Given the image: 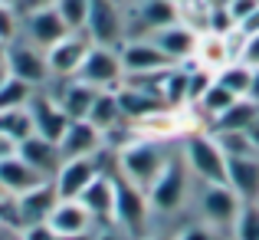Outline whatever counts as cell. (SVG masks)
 I'll return each mask as SVG.
<instances>
[{"mask_svg":"<svg viewBox=\"0 0 259 240\" xmlns=\"http://www.w3.org/2000/svg\"><path fill=\"white\" fill-rule=\"evenodd\" d=\"M89 46H92V40H89L85 30L69 33V37H63L56 46H50V50H46L50 76L53 79H76V73H79V66H82Z\"/></svg>","mask_w":259,"mask_h":240,"instance_id":"cell-12","label":"cell"},{"mask_svg":"<svg viewBox=\"0 0 259 240\" xmlns=\"http://www.w3.org/2000/svg\"><path fill=\"white\" fill-rule=\"evenodd\" d=\"M59 204V191L53 181L36 184L33 191H23L20 197H13V214H17V230L30 227V224H46L50 214Z\"/></svg>","mask_w":259,"mask_h":240,"instance_id":"cell-13","label":"cell"},{"mask_svg":"<svg viewBox=\"0 0 259 240\" xmlns=\"http://www.w3.org/2000/svg\"><path fill=\"white\" fill-rule=\"evenodd\" d=\"M63 86L56 89V102L63 106V112L69 115L72 122L76 119H89V112H92V102H95V95L102 92V89H95V86H89V82L82 79H59Z\"/></svg>","mask_w":259,"mask_h":240,"instance_id":"cell-22","label":"cell"},{"mask_svg":"<svg viewBox=\"0 0 259 240\" xmlns=\"http://www.w3.org/2000/svg\"><path fill=\"white\" fill-rule=\"evenodd\" d=\"M151 214L154 211L145 191L115 175V227H121L132 240H145Z\"/></svg>","mask_w":259,"mask_h":240,"instance_id":"cell-3","label":"cell"},{"mask_svg":"<svg viewBox=\"0 0 259 240\" xmlns=\"http://www.w3.org/2000/svg\"><path fill=\"white\" fill-rule=\"evenodd\" d=\"M217 139V145L223 148L227 158H249V155H259V148L253 145L249 132H210Z\"/></svg>","mask_w":259,"mask_h":240,"instance_id":"cell-30","label":"cell"},{"mask_svg":"<svg viewBox=\"0 0 259 240\" xmlns=\"http://www.w3.org/2000/svg\"><path fill=\"white\" fill-rule=\"evenodd\" d=\"M217 82H220V86H227L233 95L246 99L249 82H253V66H249V63H243V59H233V63H227L220 73H217Z\"/></svg>","mask_w":259,"mask_h":240,"instance_id":"cell-27","label":"cell"},{"mask_svg":"<svg viewBox=\"0 0 259 240\" xmlns=\"http://www.w3.org/2000/svg\"><path fill=\"white\" fill-rule=\"evenodd\" d=\"M95 240H132V237L112 224V227H95Z\"/></svg>","mask_w":259,"mask_h":240,"instance_id":"cell-39","label":"cell"},{"mask_svg":"<svg viewBox=\"0 0 259 240\" xmlns=\"http://www.w3.org/2000/svg\"><path fill=\"white\" fill-rule=\"evenodd\" d=\"M7 46H10V43H7V40H4V37H0V59H4V56H7Z\"/></svg>","mask_w":259,"mask_h":240,"instance_id":"cell-45","label":"cell"},{"mask_svg":"<svg viewBox=\"0 0 259 240\" xmlns=\"http://www.w3.org/2000/svg\"><path fill=\"white\" fill-rule=\"evenodd\" d=\"M240 59H243V63H249V66H259V33H256V37H249L246 43H243Z\"/></svg>","mask_w":259,"mask_h":240,"instance_id":"cell-38","label":"cell"},{"mask_svg":"<svg viewBox=\"0 0 259 240\" xmlns=\"http://www.w3.org/2000/svg\"><path fill=\"white\" fill-rule=\"evenodd\" d=\"M59 240H95V230H85V234H69V237H59Z\"/></svg>","mask_w":259,"mask_h":240,"instance_id":"cell-42","label":"cell"},{"mask_svg":"<svg viewBox=\"0 0 259 240\" xmlns=\"http://www.w3.org/2000/svg\"><path fill=\"white\" fill-rule=\"evenodd\" d=\"M197 208L203 214V224H210L213 230H230L233 234V224L243 211V201L230 184H203L200 197H197Z\"/></svg>","mask_w":259,"mask_h":240,"instance_id":"cell-5","label":"cell"},{"mask_svg":"<svg viewBox=\"0 0 259 240\" xmlns=\"http://www.w3.org/2000/svg\"><path fill=\"white\" fill-rule=\"evenodd\" d=\"M46 224L53 227V234H56V237H69V234H85V230H95L92 214H89L79 201H59L56 211L50 214V221H46Z\"/></svg>","mask_w":259,"mask_h":240,"instance_id":"cell-24","label":"cell"},{"mask_svg":"<svg viewBox=\"0 0 259 240\" xmlns=\"http://www.w3.org/2000/svg\"><path fill=\"white\" fill-rule=\"evenodd\" d=\"M85 33L99 46H115L118 50L128 40L125 33V7L115 0H92V10L85 20Z\"/></svg>","mask_w":259,"mask_h":240,"instance_id":"cell-7","label":"cell"},{"mask_svg":"<svg viewBox=\"0 0 259 240\" xmlns=\"http://www.w3.org/2000/svg\"><path fill=\"white\" fill-rule=\"evenodd\" d=\"M233 46H230V37H220V33H200L197 40V53L190 63L200 66V70H210V73H220L227 63H233Z\"/></svg>","mask_w":259,"mask_h":240,"instance_id":"cell-23","label":"cell"},{"mask_svg":"<svg viewBox=\"0 0 259 240\" xmlns=\"http://www.w3.org/2000/svg\"><path fill=\"white\" fill-rule=\"evenodd\" d=\"M145 240H177V237H171V234H148Z\"/></svg>","mask_w":259,"mask_h":240,"instance_id":"cell-44","label":"cell"},{"mask_svg":"<svg viewBox=\"0 0 259 240\" xmlns=\"http://www.w3.org/2000/svg\"><path fill=\"white\" fill-rule=\"evenodd\" d=\"M115 4H121V7H132V4H135V0H115Z\"/></svg>","mask_w":259,"mask_h":240,"instance_id":"cell-47","label":"cell"},{"mask_svg":"<svg viewBox=\"0 0 259 240\" xmlns=\"http://www.w3.org/2000/svg\"><path fill=\"white\" fill-rule=\"evenodd\" d=\"M184 164L200 184H227V155L207 128L184 135Z\"/></svg>","mask_w":259,"mask_h":240,"instance_id":"cell-2","label":"cell"},{"mask_svg":"<svg viewBox=\"0 0 259 240\" xmlns=\"http://www.w3.org/2000/svg\"><path fill=\"white\" fill-rule=\"evenodd\" d=\"M118 56H121V66H125V76H151V73H164L171 66H177L167 59V53L151 37L125 40L118 46Z\"/></svg>","mask_w":259,"mask_h":240,"instance_id":"cell-9","label":"cell"},{"mask_svg":"<svg viewBox=\"0 0 259 240\" xmlns=\"http://www.w3.org/2000/svg\"><path fill=\"white\" fill-rule=\"evenodd\" d=\"M177 240H220V230H213L210 224H190L177 234Z\"/></svg>","mask_w":259,"mask_h":240,"instance_id":"cell-35","label":"cell"},{"mask_svg":"<svg viewBox=\"0 0 259 240\" xmlns=\"http://www.w3.org/2000/svg\"><path fill=\"white\" fill-rule=\"evenodd\" d=\"M7 70H10V76L30 82L33 89H43L46 82H53L50 76V63H46V50H39V46L26 43L23 37H17L10 46H7Z\"/></svg>","mask_w":259,"mask_h":240,"instance_id":"cell-8","label":"cell"},{"mask_svg":"<svg viewBox=\"0 0 259 240\" xmlns=\"http://www.w3.org/2000/svg\"><path fill=\"white\" fill-rule=\"evenodd\" d=\"M227 184L240 194L243 204H259V155L227 158Z\"/></svg>","mask_w":259,"mask_h":240,"instance_id":"cell-20","label":"cell"},{"mask_svg":"<svg viewBox=\"0 0 259 240\" xmlns=\"http://www.w3.org/2000/svg\"><path fill=\"white\" fill-rule=\"evenodd\" d=\"M26 109H30V119H33V132H36L39 139H50V142L59 145V139L66 135V128H69L72 119L63 112V106L56 102V95L36 89Z\"/></svg>","mask_w":259,"mask_h":240,"instance_id":"cell-11","label":"cell"},{"mask_svg":"<svg viewBox=\"0 0 259 240\" xmlns=\"http://www.w3.org/2000/svg\"><path fill=\"white\" fill-rule=\"evenodd\" d=\"M43 181H53V178H43L36 168H30V164L20 158V155L0 158V188H4L7 197H20L23 191H33Z\"/></svg>","mask_w":259,"mask_h":240,"instance_id":"cell-19","label":"cell"},{"mask_svg":"<svg viewBox=\"0 0 259 240\" xmlns=\"http://www.w3.org/2000/svg\"><path fill=\"white\" fill-rule=\"evenodd\" d=\"M17 240H59V237L53 234L50 224H30V227L17 230Z\"/></svg>","mask_w":259,"mask_h":240,"instance_id":"cell-36","label":"cell"},{"mask_svg":"<svg viewBox=\"0 0 259 240\" xmlns=\"http://www.w3.org/2000/svg\"><path fill=\"white\" fill-rule=\"evenodd\" d=\"M233 240H259V204H243L233 224Z\"/></svg>","mask_w":259,"mask_h":240,"instance_id":"cell-33","label":"cell"},{"mask_svg":"<svg viewBox=\"0 0 259 240\" xmlns=\"http://www.w3.org/2000/svg\"><path fill=\"white\" fill-rule=\"evenodd\" d=\"M69 26H66V20L56 13V7H39V10H26L20 13V37L26 40V43L39 46V50H50V46H56L63 37H69Z\"/></svg>","mask_w":259,"mask_h":240,"instance_id":"cell-10","label":"cell"},{"mask_svg":"<svg viewBox=\"0 0 259 240\" xmlns=\"http://www.w3.org/2000/svg\"><path fill=\"white\" fill-rule=\"evenodd\" d=\"M85 122H92V125L99 128L102 135H105L108 128H115V125H121V122H125V115H121V106H118V95H115V89H102V92L95 95L92 112H89V119H85Z\"/></svg>","mask_w":259,"mask_h":240,"instance_id":"cell-26","label":"cell"},{"mask_svg":"<svg viewBox=\"0 0 259 240\" xmlns=\"http://www.w3.org/2000/svg\"><path fill=\"white\" fill-rule=\"evenodd\" d=\"M89 10H92V0H56V13L66 20V26H69L72 33L85 30Z\"/></svg>","mask_w":259,"mask_h":240,"instance_id":"cell-31","label":"cell"},{"mask_svg":"<svg viewBox=\"0 0 259 240\" xmlns=\"http://www.w3.org/2000/svg\"><path fill=\"white\" fill-rule=\"evenodd\" d=\"M105 148V139L102 132L85 119H76L69 122L66 135L59 139V152H63V161L66 158H95V155Z\"/></svg>","mask_w":259,"mask_h":240,"instance_id":"cell-16","label":"cell"},{"mask_svg":"<svg viewBox=\"0 0 259 240\" xmlns=\"http://www.w3.org/2000/svg\"><path fill=\"white\" fill-rule=\"evenodd\" d=\"M79 204L92 214L95 227H112L115 224V175L102 171L82 194H79Z\"/></svg>","mask_w":259,"mask_h":240,"instance_id":"cell-15","label":"cell"},{"mask_svg":"<svg viewBox=\"0 0 259 240\" xmlns=\"http://www.w3.org/2000/svg\"><path fill=\"white\" fill-rule=\"evenodd\" d=\"M0 135H7V139H13L20 145V142H26L33 132V119H30V109H10V112H0Z\"/></svg>","mask_w":259,"mask_h":240,"instance_id":"cell-28","label":"cell"},{"mask_svg":"<svg viewBox=\"0 0 259 240\" xmlns=\"http://www.w3.org/2000/svg\"><path fill=\"white\" fill-rule=\"evenodd\" d=\"M0 194H4V188H0Z\"/></svg>","mask_w":259,"mask_h":240,"instance_id":"cell-48","label":"cell"},{"mask_svg":"<svg viewBox=\"0 0 259 240\" xmlns=\"http://www.w3.org/2000/svg\"><path fill=\"white\" fill-rule=\"evenodd\" d=\"M187 70H190V82H187V106H197V102L207 95V89L217 82V73H210V70H200V66H194V63H187Z\"/></svg>","mask_w":259,"mask_h":240,"instance_id":"cell-32","label":"cell"},{"mask_svg":"<svg viewBox=\"0 0 259 240\" xmlns=\"http://www.w3.org/2000/svg\"><path fill=\"white\" fill-rule=\"evenodd\" d=\"M17 155L30 164V168H36L43 178H56L59 164H63V152H59V145L50 142V139H39V135H30L26 142H20Z\"/></svg>","mask_w":259,"mask_h":240,"instance_id":"cell-21","label":"cell"},{"mask_svg":"<svg viewBox=\"0 0 259 240\" xmlns=\"http://www.w3.org/2000/svg\"><path fill=\"white\" fill-rule=\"evenodd\" d=\"M10 79V70H7V59H0V86Z\"/></svg>","mask_w":259,"mask_h":240,"instance_id":"cell-43","label":"cell"},{"mask_svg":"<svg viewBox=\"0 0 259 240\" xmlns=\"http://www.w3.org/2000/svg\"><path fill=\"white\" fill-rule=\"evenodd\" d=\"M39 7H56V0H23V4H20V13H26V10H39Z\"/></svg>","mask_w":259,"mask_h":240,"instance_id":"cell-41","label":"cell"},{"mask_svg":"<svg viewBox=\"0 0 259 240\" xmlns=\"http://www.w3.org/2000/svg\"><path fill=\"white\" fill-rule=\"evenodd\" d=\"M246 99L253 102V106H259V66H253V82H249V92Z\"/></svg>","mask_w":259,"mask_h":240,"instance_id":"cell-40","label":"cell"},{"mask_svg":"<svg viewBox=\"0 0 259 240\" xmlns=\"http://www.w3.org/2000/svg\"><path fill=\"white\" fill-rule=\"evenodd\" d=\"M145 194H148V201H151L154 214H174V211H181L190 197V171H187V164H184V158H174L171 155L167 164H164V171L154 178V184Z\"/></svg>","mask_w":259,"mask_h":240,"instance_id":"cell-4","label":"cell"},{"mask_svg":"<svg viewBox=\"0 0 259 240\" xmlns=\"http://www.w3.org/2000/svg\"><path fill=\"white\" fill-rule=\"evenodd\" d=\"M0 4H7V7H17V10H20V4H23V0H0Z\"/></svg>","mask_w":259,"mask_h":240,"instance_id":"cell-46","label":"cell"},{"mask_svg":"<svg viewBox=\"0 0 259 240\" xmlns=\"http://www.w3.org/2000/svg\"><path fill=\"white\" fill-rule=\"evenodd\" d=\"M256 119H259V106H253L249 99H236L227 112L210 122L207 132H246Z\"/></svg>","mask_w":259,"mask_h":240,"instance_id":"cell-25","label":"cell"},{"mask_svg":"<svg viewBox=\"0 0 259 240\" xmlns=\"http://www.w3.org/2000/svg\"><path fill=\"white\" fill-rule=\"evenodd\" d=\"M151 40L167 53V59H171V63H190V59H194V53H197V40H200V33H197L194 26H187V23H181V20H177L174 26L158 30Z\"/></svg>","mask_w":259,"mask_h":240,"instance_id":"cell-18","label":"cell"},{"mask_svg":"<svg viewBox=\"0 0 259 240\" xmlns=\"http://www.w3.org/2000/svg\"><path fill=\"white\" fill-rule=\"evenodd\" d=\"M115 95H118L125 122H141V119H148V115L167 109V102L161 99L158 92H151V89H145V86H132V82H121V86L115 89Z\"/></svg>","mask_w":259,"mask_h":240,"instance_id":"cell-17","label":"cell"},{"mask_svg":"<svg viewBox=\"0 0 259 240\" xmlns=\"http://www.w3.org/2000/svg\"><path fill=\"white\" fill-rule=\"evenodd\" d=\"M167 142H154V139H135L132 145H125L115 155V175L132 181L135 188L148 191L154 184V178L164 171L167 164Z\"/></svg>","mask_w":259,"mask_h":240,"instance_id":"cell-1","label":"cell"},{"mask_svg":"<svg viewBox=\"0 0 259 240\" xmlns=\"http://www.w3.org/2000/svg\"><path fill=\"white\" fill-rule=\"evenodd\" d=\"M99 175H102L99 155H95V158H66L59 164L56 178H53V184H56V191H59V201H79V194H82Z\"/></svg>","mask_w":259,"mask_h":240,"instance_id":"cell-14","label":"cell"},{"mask_svg":"<svg viewBox=\"0 0 259 240\" xmlns=\"http://www.w3.org/2000/svg\"><path fill=\"white\" fill-rule=\"evenodd\" d=\"M0 37H4L7 43H13V40L20 37V10L17 7L0 4Z\"/></svg>","mask_w":259,"mask_h":240,"instance_id":"cell-34","label":"cell"},{"mask_svg":"<svg viewBox=\"0 0 259 240\" xmlns=\"http://www.w3.org/2000/svg\"><path fill=\"white\" fill-rule=\"evenodd\" d=\"M33 92H36V89H33L30 82L10 76L4 86H0V112H10V109H26V106H30V99H33Z\"/></svg>","mask_w":259,"mask_h":240,"instance_id":"cell-29","label":"cell"},{"mask_svg":"<svg viewBox=\"0 0 259 240\" xmlns=\"http://www.w3.org/2000/svg\"><path fill=\"white\" fill-rule=\"evenodd\" d=\"M236 33H240V37H243V40H249V37H256V33H259V7H256V10H253V13H246V17H243V20H240V23H236Z\"/></svg>","mask_w":259,"mask_h":240,"instance_id":"cell-37","label":"cell"},{"mask_svg":"<svg viewBox=\"0 0 259 240\" xmlns=\"http://www.w3.org/2000/svg\"><path fill=\"white\" fill-rule=\"evenodd\" d=\"M76 79H82L95 89H118L125 82V66H121L118 50L115 46L92 43L85 59H82V66H79V73H76Z\"/></svg>","mask_w":259,"mask_h":240,"instance_id":"cell-6","label":"cell"}]
</instances>
